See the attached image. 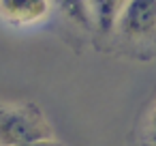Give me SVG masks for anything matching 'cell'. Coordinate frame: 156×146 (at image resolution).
<instances>
[{"instance_id": "cell-3", "label": "cell", "mask_w": 156, "mask_h": 146, "mask_svg": "<svg viewBox=\"0 0 156 146\" xmlns=\"http://www.w3.org/2000/svg\"><path fill=\"white\" fill-rule=\"evenodd\" d=\"M54 13L51 0H0V22L13 30L37 28Z\"/></svg>"}, {"instance_id": "cell-5", "label": "cell", "mask_w": 156, "mask_h": 146, "mask_svg": "<svg viewBox=\"0 0 156 146\" xmlns=\"http://www.w3.org/2000/svg\"><path fill=\"white\" fill-rule=\"evenodd\" d=\"M128 146H156V88L130 131Z\"/></svg>"}, {"instance_id": "cell-7", "label": "cell", "mask_w": 156, "mask_h": 146, "mask_svg": "<svg viewBox=\"0 0 156 146\" xmlns=\"http://www.w3.org/2000/svg\"><path fill=\"white\" fill-rule=\"evenodd\" d=\"M22 146H64L56 135L54 137H45V140H34V142H28V144H22Z\"/></svg>"}, {"instance_id": "cell-6", "label": "cell", "mask_w": 156, "mask_h": 146, "mask_svg": "<svg viewBox=\"0 0 156 146\" xmlns=\"http://www.w3.org/2000/svg\"><path fill=\"white\" fill-rule=\"evenodd\" d=\"M94 7V15H96V41L101 37H105L113 24V17L118 13V9L122 7L124 0H90Z\"/></svg>"}, {"instance_id": "cell-4", "label": "cell", "mask_w": 156, "mask_h": 146, "mask_svg": "<svg viewBox=\"0 0 156 146\" xmlns=\"http://www.w3.org/2000/svg\"><path fill=\"white\" fill-rule=\"evenodd\" d=\"M54 11L75 30L96 37V15L90 0H51Z\"/></svg>"}, {"instance_id": "cell-2", "label": "cell", "mask_w": 156, "mask_h": 146, "mask_svg": "<svg viewBox=\"0 0 156 146\" xmlns=\"http://www.w3.org/2000/svg\"><path fill=\"white\" fill-rule=\"evenodd\" d=\"M54 137V127L37 101H0V146H22Z\"/></svg>"}, {"instance_id": "cell-1", "label": "cell", "mask_w": 156, "mask_h": 146, "mask_svg": "<svg viewBox=\"0 0 156 146\" xmlns=\"http://www.w3.org/2000/svg\"><path fill=\"white\" fill-rule=\"evenodd\" d=\"M96 47L135 62L156 60V0H124Z\"/></svg>"}]
</instances>
